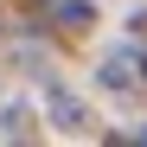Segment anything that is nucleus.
I'll return each instance as SVG.
<instances>
[{
	"instance_id": "f257e3e1",
	"label": "nucleus",
	"mask_w": 147,
	"mask_h": 147,
	"mask_svg": "<svg viewBox=\"0 0 147 147\" xmlns=\"http://www.w3.org/2000/svg\"><path fill=\"white\" fill-rule=\"evenodd\" d=\"M102 83H109V90H128V58H109V64H102Z\"/></svg>"
},
{
	"instance_id": "f03ea898",
	"label": "nucleus",
	"mask_w": 147,
	"mask_h": 147,
	"mask_svg": "<svg viewBox=\"0 0 147 147\" xmlns=\"http://www.w3.org/2000/svg\"><path fill=\"white\" fill-rule=\"evenodd\" d=\"M58 19H64V26H83V19H90V7H83V0H64V7H58Z\"/></svg>"
}]
</instances>
